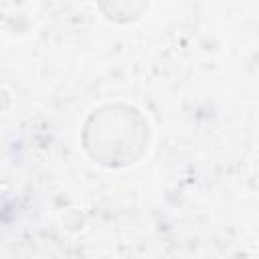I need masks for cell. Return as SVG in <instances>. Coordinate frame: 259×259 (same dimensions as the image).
Segmentation results:
<instances>
[{"mask_svg":"<svg viewBox=\"0 0 259 259\" xmlns=\"http://www.w3.org/2000/svg\"><path fill=\"white\" fill-rule=\"evenodd\" d=\"M148 121L130 105H105L95 109L83 127L87 154L103 166H130L148 148Z\"/></svg>","mask_w":259,"mask_h":259,"instance_id":"6da1fadb","label":"cell"}]
</instances>
